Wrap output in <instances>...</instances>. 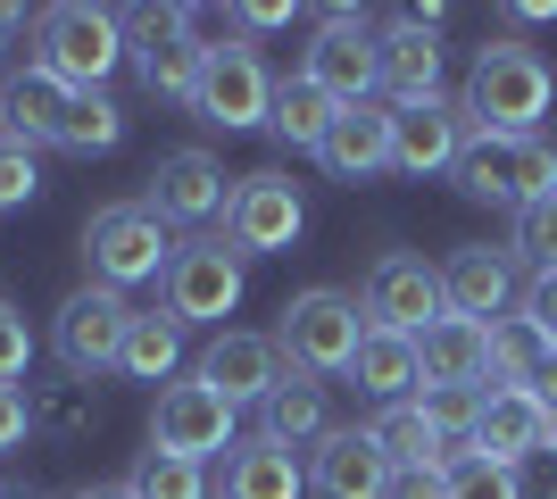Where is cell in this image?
Returning <instances> with one entry per match:
<instances>
[{"label":"cell","instance_id":"27","mask_svg":"<svg viewBox=\"0 0 557 499\" xmlns=\"http://www.w3.org/2000/svg\"><path fill=\"white\" fill-rule=\"evenodd\" d=\"M175 366H184V325H175L166 309H141L134 333H125L116 375H125V383H150V391H166V383H175Z\"/></svg>","mask_w":557,"mask_h":499},{"label":"cell","instance_id":"30","mask_svg":"<svg viewBox=\"0 0 557 499\" xmlns=\"http://www.w3.org/2000/svg\"><path fill=\"white\" fill-rule=\"evenodd\" d=\"M116 142H125V109H116L109 92H75L67 125H59V150H67V159H109Z\"/></svg>","mask_w":557,"mask_h":499},{"label":"cell","instance_id":"24","mask_svg":"<svg viewBox=\"0 0 557 499\" xmlns=\"http://www.w3.org/2000/svg\"><path fill=\"white\" fill-rule=\"evenodd\" d=\"M67 109H75V92L50 67H17L9 84H0V134H17V142H50V150H59Z\"/></svg>","mask_w":557,"mask_h":499},{"label":"cell","instance_id":"1","mask_svg":"<svg viewBox=\"0 0 557 499\" xmlns=\"http://www.w3.org/2000/svg\"><path fill=\"white\" fill-rule=\"evenodd\" d=\"M557 109V75L533 42H483L474 67H466V92H458V125H466V150L491 142V134H541V117Z\"/></svg>","mask_w":557,"mask_h":499},{"label":"cell","instance_id":"34","mask_svg":"<svg viewBox=\"0 0 557 499\" xmlns=\"http://www.w3.org/2000/svg\"><path fill=\"white\" fill-rule=\"evenodd\" d=\"M134 499H209V475L191 466V458H166V450H141L134 475H125Z\"/></svg>","mask_w":557,"mask_h":499},{"label":"cell","instance_id":"33","mask_svg":"<svg viewBox=\"0 0 557 499\" xmlns=\"http://www.w3.org/2000/svg\"><path fill=\"white\" fill-rule=\"evenodd\" d=\"M442 475H449V499H524V466H499V458H483L474 441L449 458Z\"/></svg>","mask_w":557,"mask_h":499},{"label":"cell","instance_id":"47","mask_svg":"<svg viewBox=\"0 0 557 499\" xmlns=\"http://www.w3.org/2000/svg\"><path fill=\"white\" fill-rule=\"evenodd\" d=\"M549 450H557V425H549Z\"/></svg>","mask_w":557,"mask_h":499},{"label":"cell","instance_id":"20","mask_svg":"<svg viewBox=\"0 0 557 499\" xmlns=\"http://www.w3.org/2000/svg\"><path fill=\"white\" fill-rule=\"evenodd\" d=\"M317 166H325L333 184H367V175H383L392 166V100H358V109H342L325 134V150H317Z\"/></svg>","mask_w":557,"mask_h":499},{"label":"cell","instance_id":"46","mask_svg":"<svg viewBox=\"0 0 557 499\" xmlns=\"http://www.w3.org/2000/svg\"><path fill=\"white\" fill-rule=\"evenodd\" d=\"M0 499H42V491H17V483H0Z\"/></svg>","mask_w":557,"mask_h":499},{"label":"cell","instance_id":"14","mask_svg":"<svg viewBox=\"0 0 557 499\" xmlns=\"http://www.w3.org/2000/svg\"><path fill=\"white\" fill-rule=\"evenodd\" d=\"M159 291H166L159 309L175 316V325H225V316L242 309V259H233L225 241H184Z\"/></svg>","mask_w":557,"mask_h":499},{"label":"cell","instance_id":"44","mask_svg":"<svg viewBox=\"0 0 557 499\" xmlns=\"http://www.w3.org/2000/svg\"><path fill=\"white\" fill-rule=\"evenodd\" d=\"M17 34H25V9H17V0H0V59L17 50Z\"/></svg>","mask_w":557,"mask_h":499},{"label":"cell","instance_id":"16","mask_svg":"<svg viewBox=\"0 0 557 499\" xmlns=\"http://www.w3.org/2000/svg\"><path fill=\"white\" fill-rule=\"evenodd\" d=\"M466 159V125H458V100H417V109H392V166L399 175H458Z\"/></svg>","mask_w":557,"mask_h":499},{"label":"cell","instance_id":"11","mask_svg":"<svg viewBox=\"0 0 557 499\" xmlns=\"http://www.w3.org/2000/svg\"><path fill=\"white\" fill-rule=\"evenodd\" d=\"M233 416H242V408H233L225 391H209L200 375H191V383H166L159 400H150V450L209 466L216 450H233V441H242V433H233Z\"/></svg>","mask_w":557,"mask_h":499},{"label":"cell","instance_id":"26","mask_svg":"<svg viewBox=\"0 0 557 499\" xmlns=\"http://www.w3.org/2000/svg\"><path fill=\"white\" fill-rule=\"evenodd\" d=\"M349 375H358V391H367V400H417V341H408V333H374L367 325V341H358V358H349Z\"/></svg>","mask_w":557,"mask_h":499},{"label":"cell","instance_id":"12","mask_svg":"<svg viewBox=\"0 0 557 499\" xmlns=\"http://www.w3.org/2000/svg\"><path fill=\"white\" fill-rule=\"evenodd\" d=\"M358 309H367L374 333H408V341H417L433 316H449L442 309V266L417 259V250H383V259L367 266V284H358Z\"/></svg>","mask_w":557,"mask_h":499},{"label":"cell","instance_id":"41","mask_svg":"<svg viewBox=\"0 0 557 499\" xmlns=\"http://www.w3.org/2000/svg\"><path fill=\"white\" fill-rule=\"evenodd\" d=\"M392 499H449V475L442 466H408V475H392Z\"/></svg>","mask_w":557,"mask_h":499},{"label":"cell","instance_id":"31","mask_svg":"<svg viewBox=\"0 0 557 499\" xmlns=\"http://www.w3.org/2000/svg\"><path fill=\"white\" fill-rule=\"evenodd\" d=\"M100 425V391L92 383H42L34 391V433H50V441H84V433Z\"/></svg>","mask_w":557,"mask_h":499},{"label":"cell","instance_id":"2","mask_svg":"<svg viewBox=\"0 0 557 499\" xmlns=\"http://www.w3.org/2000/svg\"><path fill=\"white\" fill-rule=\"evenodd\" d=\"M125 59V9H100V0H59L34 17V67H50L67 92H100Z\"/></svg>","mask_w":557,"mask_h":499},{"label":"cell","instance_id":"21","mask_svg":"<svg viewBox=\"0 0 557 499\" xmlns=\"http://www.w3.org/2000/svg\"><path fill=\"white\" fill-rule=\"evenodd\" d=\"M374 50H383V92H392V109L442 100V34L392 17V34H374Z\"/></svg>","mask_w":557,"mask_h":499},{"label":"cell","instance_id":"29","mask_svg":"<svg viewBox=\"0 0 557 499\" xmlns=\"http://www.w3.org/2000/svg\"><path fill=\"white\" fill-rule=\"evenodd\" d=\"M374 441H383V458H392L399 475H408V466H449L442 433L424 425L417 400H392V408H383V416H374Z\"/></svg>","mask_w":557,"mask_h":499},{"label":"cell","instance_id":"17","mask_svg":"<svg viewBox=\"0 0 557 499\" xmlns=\"http://www.w3.org/2000/svg\"><path fill=\"white\" fill-rule=\"evenodd\" d=\"M483 366H491V325L474 316H433L417 333V391H483Z\"/></svg>","mask_w":557,"mask_h":499},{"label":"cell","instance_id":"42","mask_svg":"<svg viewBox=\"0 0 557 499\" xmlns=\"http://www.w3.org/2000/svg\"><path fill=\"white\" fill-rule=\"evenodd\" d=\"M541 408H549V425H557V350H541V366H533V383H524Z\"/></svg>","mask_w":557,"mask_h":499},{"label":"cell","instance_id":"5","mask_svg":"<svg viewBox=\"0 0 557 499\" xmlns=\"http://www.w3.org/2000/svg\"><path fill=\"white\" fill-rule=\"evenodd\" d=\"M125 59H134V75H141L150 100H184L191 109L200 67H209L200 9H125Z\"/></svg>","mask_w":557,"mask_h":499},{"label":"cell","instance_id":"4","mask_svg":"<svg viewBox=\"0 0 557 499\" xmlns=\"http://www.w3.org/2000/svg\"><path fill=\"white\" fill-rule=\"evenodd\" d=\"M358 341H367V309L349 300V291L333 284H308L283 300V325H275V350L283 366H300V375H349V358H358Z\"/></svg>","mask_w":557,"mask_h":499},{"label":"cell","instance_id":"38","mask_svg":"<svg viewBox=\"0 0 557 499\" xmlns=\"http://www.w3.org/2000/svg\"><path fill=\"white\" fill-rule=\"evenodd\" d=\"M25 366H34V325L17 300H0V383H17Z\"/></svg>","mask_w":557,"mask_h":499},{"label":"cell","instance_id":"13","mask_svg":"<svg viewBox=\"0 0 557 499\" xmlns=\"http://www.w3.org/2000/svg\"><path fill=\"white\" fill-rule=\"evenodd\" d=\"M225 200H233V184H225V159L209 142L166 150L150 166V184H141V209L159 216V225H209V216H225Z\"/></svg>","mask_w":557,"mask_h":499},{"label":"cell","instance_id":"7","mask_svg":"<svg viewBox=\"0 0 557 499\" xmlns=\"http://www.w3.org/2000/svg\"><path fill=\"white\" fill-rule=\"evenodd\" d=\"M134 300L125 291H109V284H84V291H67L59 309H50V350H59V366H67L75 383H100L125 358V333H134Z\"/></svg>","mask_w":557,"mask_h":499},{"label":"cell","instance_id":"36","mask_svg":"<svg viewBox=\"0 0 557 499\" xmlns=\"http://www.w3.org/2000/svg\"><path fill=\"white\" fill-rule=\"evenodd\" d=\"M508 259H533V275H549V266H557V191H549V200H533V209L516 216Z\"/></svg>","mask_w":557,"mask_h":499},{"label":"cell","instance_id":"9","mask_svg":"<svg viewBox=\"0 0 557 499\" xmlns=\"http://www.w3.org/2000/svg\"><path fill=\"white\" fill-rule=\"evenodd\" d=\"M308 234V200L292 191L283 166H258V175H233V200H225V250L233 259H275Z\"/></svg>","mask_w":557,"mask_h":499},{"label":"cell","instance_id":"3","mask_svg":"<svg viewBox=\"0 0 557 499\" xmlns=\"http://www.w3.org/2000/svg\"><path fill=\"white\" fill-rule=\"evenodd\" d=\"M166 266H175V241L141 200H109V209L84 216V275L92 284H109V291L166 284Z\"/></svg>","mask_w":557,"mask_h":499},{"label":"cell","instance_id":"28","mask_svg":"<svg viewBox=\"0 0 557 499\" xmlns=\"http://www.w3.org/2000/svg\"><path fill=\"white\" fill-rule=\"evenodd\" d=\"M333 117H342V100H325L308 75H292V84H275V117H267V134H275L283 150H325V134H333Z\"/></svg>","mask_w":557,"mask_h":499},{"label":"cell","instance_id":"25","mask_svg":"<svg viewBox=\"0 0 557 499\" xmlns=\"http://www.w3.org/2000/svg\"><path fill=\"white\" fill-rule=\"evenodd\" d=\"M300 491H308V466L283 441L250 433V441L225 450V499H300Z\"/></svg>","mask_w":557,"mask_h":499},{"label":"cell","instance_id":"48","mask_svg":"<svg viewBox=\"0 0 557 499\" xmlns=\"http://www.w3.org/2000/svg\"><path fill=\"white\" fill-rule=\"evenodd\" d=\"M549 499H557V491H549Z\"/></svg>","mask_w":557,"mask_h":499},{"label":"cell","instance_id":"39","mask_svg":"<svg viewBox=\"0 0 557 499\" xmlns=\"http://www.w3.org/2000/svg\"><path fill=\"white\" fill-rule=\"evenodd\" d=\"M524 325H533V341H541V350H557V266L524 284Z\"/></svg>","mask_w":557,"mask_h":499},{"label":"cell","instance_id":"35","mask_svg":"<svg viewBox=\"0 0 557 499\" xmlns=\"http://www.w3.org/2000/svg\"><path fill=\"white\" fill-rule=\"evenodd\" d=\"M417 408H424V425L442 433V450L458 458L466 441H474V416H483V391H417Z\"/></svg>","mask_w":557,"mask_h":499},{"label":"cell","instance_id":"45","mask_svg":"<svg viewBox=\"0 0 557 499\" xmlns=\"http://www.w3.org/2000/svg\"><path fill=\"white\" fill-rule=\"evenodd\" d=\"M67 499H134L125 483H84V491H67Z\"/></svg>","mask_w":557,"mask_h":499},{"label":"cell","instance_id":"37","mask_svg":"<svg viewBox=\"0 0 557 499\" xmlns=\"http://www.w3.org/2000/svg\"><path fill=\"white\" fill-rule=\"evenodd\" d=\"M34 191H42V159H34V142L0 134V209H25Z\"/></svg>","mask_w":557,"mask_h":499},{"label":"cell","instance_id":"43","mask_svg":"<svg viewBox=\"0 0 557 499\" xmlns=\"http://www.w3.org/2000/svg\"><path fill=\"white\" fill-rule=\"evenodd\" d=\"M499 17H508V25H549V17H557V0H508Z\"/></svg>","mask_w":557,"mask_h":499},{"label":"cell","instance_id":"40","mask_svg":"<svg viewBox=\"0 0 557 499\" xmlns=\"http://www.w3.org/2000/svg\"><path fill=\"white\" fill-rule=\"evenodd\" d=\"M25 433H34V400H25V391H17V383H0V458H9V450H17V441H25Z\"/></svg>","mask_w":557,"mask_h":499},{"label":"cell","instance_id":"23","mask_svg":"<svg viewBox=\"0 0 557 499\" xmlns=\"http://www.w3.org/2000/svg\"><path fill=\"white\" fill-rule=\"evenodd\" d=\"M474 450L499 458V466H524L533 450H549V408L533 391H483V416H474Z\"/></svg>","mask_w":557,"mask_h":499},{"label":"cell","instance_id":"32","mask_svg":"<svg viewBox=\"0 0 557 499\" xmlns=\"http://www.w3.org/2000/svg\"><path fill=\"white\" fill-rule=\"evenodd\" d=\"M533 366H541L533 325H524V316H499V325H491V366H483V391H524V383H533Z\"/></svg>","mask_w":557,"mask_h":499},{"label":"cell","instance_id":"18","mask_svg":"<svg viewBox=\"0 0 557 499\" xmlns=\"http://www.w3.org/2000/svg\"><path fill=\"white\" fill-rule=\"evenodd\" d=\"M191 375L209 383V391H225L233 408H250L283 383V350H275V333H216Z\"/></svg>","mask_w":557,"mask_h":499},{"label":"cell","instance_id":"6","mask_svg":"<svg viewBox=\"0 0 557 499\" xmlns=\"http://www.w3.org/2000/svg\"><path fill=\"white\" fill-rule=\"evenodd\" d=\"M458 191L466 200H483V209H508L524 216L533 200L557 191V142L549 134H491L458 159Z\"/></svg>","mask_w":557,"mask_h":499},{"label":"cell","instance_id":"22","mask_svg":"<svg viewBox=\"0 0 557 499\" xmlns=\"http://www.w3.org/2000/svg\"><path fill=\"white\" fill-rule=\"evenodd\" d=\"M258 416H267V425H258L267 441H283V450H317V441L333 433V391L317 375H300V366H283V383L258 400Z\"/></svg>","mask_w":557,"mask_h":499},{"label":"cell","instance_id":"19","mask_svg":"<svg viewBox=\"0 0 557 499\" xmlns=\"http://www.w3.org/2000/svg\"><path fill=\"white\" fill-rule=\"evenodd\" d=\"M508 291H516V259H508V250H491V241H466V250H449V259H442V309L449 316L499 325Z\"/></svg>","mask_w":557,"mask_h":499},{"label":"cell","instance_id":"8","mask_svg":"<svg viewBox=\"0 0 557 499\" xmlns=\"http://www.w3.org/2000/svg\"><path fill=\"white\" fill-rule=\"evenodd\" d=\"M300 75L325 100H342V109H358V100L383 92V50H374L367 9H325L317 34H308V50H300Z\"/></svg>","mask_w":557,"mask_h":499},{"label":"cell","instance_id":"10","mask_svg":"<svg viewBox=\"0 0 557 499\" xmlns=\"http://www.w3.org/2000/svg\"><path fill=\"white\" fill-rule=\"evenodd\" d=\"M191 117L216 125V134H250V125H267V117H275V75H267V59H258L250 42H209Z\"/></svg>","mask_w":557,"mask_h":499},{"label":"cell","instance_id":"15","mask_svg":"<svg viewBox=\"0 0 557 499\" xmlns=\"http://www.w3.org/2000/svg\"><path fill=\"white\" fill-rule=\"evenodd\" d=\"M392 458L374 441V425H333L317 450H308V491L317 499H392Z\"/></svg>","mask_w":557,"mask_h":499}]
</instances>
